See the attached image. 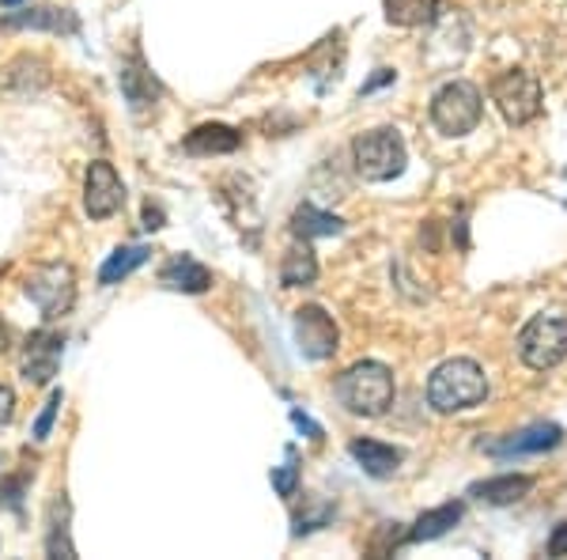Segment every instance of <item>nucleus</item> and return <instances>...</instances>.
<instances>
[{
    "label": "nucleus",
    "mask_w": 567,
    "mask_h": 560,
    "mask_svg": "<svg viewBox=\"0 0 567 560\" xmlns=\"http://www.w3.org/2000/svg\"><path fill=\"white\" fill-rule=\"evenodd\" d=\"M567 356V318L534 315L518 334V360L534 371H553Z\"/></svg>",
    "instance_id": "obj_7"
},
{
    "label": "nucleus",
    "mask_w": 567,
    "mask_h": 560,
    "mask_svg": "<svg viewBox=\"0 0 567 560\" xmlns=\"http://www.w3.org/2000/svg\"><path fill=\"white\" fill-rule=\"evenodd\" d=\"M144 227H152V232H155V227H163V213H159V208H144Z\"/></svg>",
    "instance_id": "obj_29"
},
{
    "label": "nucleus",
    "mask_w": 567,
    "mask_h": 560,
    "mask_svg": "<svg viewBox=\"0 0 567 560\" xmlns=\"http://www.w3.org/2000/svg\"><path fill=\"white\" fill-rule=\"evenodd\" d=\"M58 409H61V390H53L50 394V401H45V409L39 413V420H34V439H50V428H53V420H58Z\"/></svg>",
    "instance_id": "obj_24"
},
{
    "label": "nucleus",
    "mask_w": 567,
    "mask_h": 560,
    "mask_svg": "<svg viewBox=\"0 0 567 560\" xmlns=\"http://www.w3.org/2000/svg\"><path fill=\"white\" fill-rule=\"evenodd\" d=\"M484 118V95L470 80H451L435 91L432 122L443 136H470Z\"/></svg>",
    "instance_id": "obj_3"
},
{
    "label": "nucleus",
    "mask_w": 567,
    "mask_h": 560,
    "mask_svg": "<svg viewBox=\"0 0 567 560\" xmlns=\"http://www.w3.org/2000/svg\"><path fill=\"white\" fill-rule=\"evenodd\" d=\"M0 4H4V8H16V4H23V0H0Z\"/></svg>",
    "instance_id": "obj_30"
},
{
    "label": "nucleus",
    "mask_w": 567,
    "mask_h": 560,
    "mask_svg": "<svg viewBox=\"0 0 567 560\" xmlns=\"http://www.w3.org/2000/svg\"><path fill=\"white\" fill-rule=\"evenodd\" d=\"M393 27H424L439 20V0H382Z\"/></svg>",
    "instance_id": "obj_20"
},
{
    "label": "nucleus",
    "mask_w": 567,
    "mask_h": 560,
    "mask_svg": "<svg viewBox=\"0 0 567 560\" xmlns=\"http://www.w3.org/2000/svg\"><path fill=\"white\" fill-rule=\"evenodd\" d=\"M349 451H352L355 462H360V470L371 474V477H379V481L393 477V474H398V466L405 462V455H401L398 447L379 444V439H352Z\"/></svg>",
    "instance_id": "obj_13"
},
{
    "label": "nucleus",
    "mask_w": 567,
    "mask_h": 560,
    "mask_svg": "<svg viewBox=\"0 0 567 560\" xmlns=\"http://www.w3.org/2000/svg\"><path fill=\"white\" fill-rule=\"evenodd\" d=\"M4 84L12 91H42L45 84H50V69H45L42 58H31V53H23V58H16L12 65L4 69Z\"/></svg>",
    "instance_id": "obj_21"
},
{
    "label": "nucleus",
    "mask_w": 567,
    "mask_h": 560,
    "mask_svg": "<svg viewBox=\"0 0 567 560\" xmlns=\"http://www.w3.org/2000/svg\"><path fill=\"white\" fill-rule=\"evenodd\" d=\"M148 258H152L148 246H117V251L106 258L103 269H99V284H117V281H125L130 273L141 269V265L148 262Z\"/></svg>",
    "instance_id": "obj_22"
},
{
    "label": "nucleus",
    "mask_w": 567,
    "mask_h": 560,
    "mask_svg": "<svg viewBox=\"0 0 567 560\" xmlns=\"http://www.w3.org/2000/svg\"><path fill=\"white\" fill-rule=\"evenodd\" d=\"M560 444H564V428L553 425V420H542V425H529L523 431H515V436H503L496 444H481V447L492 458H518V455H545Z\"/></svg>",
    "instance_id": "obj_11"
},
{
    "label": "nucleus",
    "mask_w": 567,
    "mask_h": 560,
    "mask_svg": "<svg viewBox=\"0 0 567 560\" xmlns=\"http://www.w3.org/2000/svg\"><path fill=\"white\" fill-rule=\"evenodd\" d=\"M122 91L130 99V106L141 114V110L155 106V95H159V84L152 80V72H144L141 58H133L130 65H122Z\"/></svg>",
    "instance_id": "obj_18"
},
{
    "label": "nucleus",
    "mask_w": 567,
    "mask_h": 560,
    "mask_svg": "<svg viewBox=\"0 0 567 560\" xmlns=\"http://www.w3.org/2000/svg\"><path fill=\"white\" fill-rule=\"evenodd\" d=\"M492 103L499 106L503 122L507 125H529L537 114H542V103H545V88L534 72L526 69H507L492 80L488 88Z\"/></svg>",
    "instance_id": "obj_6"
},
{
    "label": "nucleus",
    "mask_w": 567,
    "mask_h": 560,
    "mask_svg": "<svg viewBox=\"0 0 567 560\" xmlns=\"http://www.w3.org/2000/svg\"><path fill=\"white\" fill-rule=\"evenodd\" d=\"M352 163L363 182H390L405 171L409 152L398 130H371L352 141Z\"/></svg>",
    "instance_id": "obj_4"
},
{
    "label": "nucleus",
    "mask_w": 567,
    "mask_h": 560,
    "mask_svg": "<svg viewBox=\"0 0 567 560\" xmlns=\"http://www.w3.org/2000/svg\"><path fill=\"white\" fill-rule=\"evenodd\" d=\"M548 553L553 557H567V522L553 530V538H548Z\"/></svg>",
    "instance_id": "obj_26"
},
{
    "label": "nucleus",
    "mask_w": 567,
    "mask_h": 560,
    "mask_svg": "<svg viewBox=\"0 0 567 560\" xmlns=\"http://www.w3.org/2000/svg\"><path fill=\"white\" fill-rule=\"evenodd\" d=\"M45 553L50 557H76L69 541V508L61 511V522H58V511L50 508V538H45Z\"/></svg>",
    "instance_id": "obj_23"
},
{
    "label": "nucleus",
    "mask_w": 567,
    "mask_h": 560,
    "mask_svg": "<svg viewBox=\"0 0 567 560\" xmlns=\"http://www.w3.org/2000/svg\"><path fill=\"white\" fill-rule=\"evenodd\" d=\"M23 292L42 310V318L53 323V318L69 315L72 303H76V269L69 262H42L27 273Z\"/></svg>",
    "instance_id": "obj_5"
},
{
    "label": "nucleus",
    "mask_w": 567,
    "mask_h": 560,
    "mask_svg": "<svg viewBox=\"0 0 567 560\" xmlns=\"http://www.w3.org/2000/svg\"><path fill=\"white\" fill-rule=\"evenodd\" d=\"M272 489H277L280 496H296L299 489V470L296 466H280V470H272Z\"/></svg>",
    "instance_id": "obj_25"
},
{
    "label": "nucleus",
    "mask_w": 567,
    "mask_h": 560,
    "mask_svg": "<svg viewBox=\"0 0 567 560\" xmlns=\"http://www.w3.org/2000/svg\"><path fill=\"white\" fill-rule=\"evenodd\" d=\"M315 281H318V258H315V251H310L307 238H303V243L288 246V254H284L280 284H284V288H307V284H315Z\"/></svg>",
    "instance_id": "obj_17"
},
{
    "label": "nucleus",
    "mask_w": 567,
    "mask_h": 560,
    "mask_svg": "<svg viewBox=\"0 0 567 560\" xmlns=\"http://www.w3.org/2000/svg\"><path fill=\"white\" fill-rule=\"evenodd\" d=\"M484 398H488V375L477 360H465V356L439 364L427 379V406L435 413L477 409L484 406Z\"/></svg>",
    "instance_id": "obj_1"
},
{
    "label": "nucleus",
    "mask_w": 567,
    "mask_h": 560,
    "mask_svg": "<svg viewBox=\"0 0 567 560\" xmlns=\"http://www.w3.org/2000/svg\"><path fill=\"white\" fill-rule=\"evenodd\" d=\"M291 329H296V345L307 360H329V356L341 348V329H337L333 315H326V310L315 307V303L296 310Z\"/></svg>",
    "instance_id": "obj_8"
},
{
    "label": "nucleus",
    "mask_w": 567,
    "mask_h": 560,
    "mask_svg": "<svg viewBox=\"0 0 567 560\" xmlns=\"http://www.w3.org/2000/svg\"><path fill=\"white\" fill-rule=\"evenodd\" d=\"M390 80H393V72H390V69H379V77H374V80H371V84H363V88H360V95H371V91H374V88L390 84Z\"/></svg>",
    "instance_id": "obj_28"
},
{
    "label": "nucleus",
    "mask_w": 567,
    "mask_h": 560,
    "mask_svg": "<svg viewBox=\"0 0 567 560\" xmlns=\"http://www.w3.org/2000/svg\"><path fill=\"white\" fill-rule=\"evenodd\" d=\"M529 489H534V477H526V474H499V477H488V481H477L470 489V496H477V500L488 503V508H511V503L526 500Z\"/></svg>",
    "instance_id": "obj_12"
},
{
    "label": "nucleus",
    "mask_w": 567,
    "mask_h": 560,
    "mask_svg": "<svg viewBox=\"0 0 567 560\" xmlns=\"http://www.w3.org/2000/svg\"><path fill=\"white\" fill-rule=\"evenodd\" d=\"M61 356H65V334H58V329H39V334H31L20 356L23 379L34 383V387H45V383L58 375Z\"/></svg>",
    "instance_id": "obj_9"
},
{
    "label": "nucleus",
    "mask_w": 567,
    "mask_h": 560,
    "mask_svg": "<svg viewBox=\"0 0 567 560\" xmlns=\"http://www.w3.org/2000/svg\"><path fill=\"white\" fill-rule=\"evenodd\" d=\"M12 413H16V394L8 387H0V428L12 420Z\"/></svg>",
    "instance_id": "obj_27"
},
{
    "label": "nucleus",
    "mask_w": 567,
    "mask_h": 560,
    "mask_svg": "<svg viewBox=\"0 0 567 560\" xmlns=\"http://www.w3.org/2000/svg\"><path fill=\"white\" fill-rule=\"evenodd\" d=\"M462 516H465V503L462 500L439 503V508L424 511V516L413 522V530H409V541H435V538H443L446 530L458 527Z\"/></svg>",
    "instance_id": "obj_16"
},
{
    "label": "nucleus",
    "mask_w": 567,
    "mask_h": 560,
    "mask_svg": "<svg viewBox=\"0 0 567 560\" xmlns=\"http://www.w3.org/2000/svg\"><path fill=\"white\" fill-rule=\"evenodd\" d=\"M0 462H4V458H0Z\"/></svg>",
    "instance_id": "obj_31"
},
{
    "label": "nucleus",
    "mask_w": 567,
    "mask_h": 560,
    "mask_svg": "<svg viewBox=\"0 0 567 560\" xmlns=\"http://www.w3.org/2000/svg\"><path fill=\"white\" fill-rule=\"evenodd\" d=\"M159 281L167 284L171 292H189V296H200V292H208V284H213V273H208L200 262L178 254V258H171L159 269Z\"/></svg>",
    "instance_id": "obj_14"
},
{
    "label": "nucleus",
    "mask_w": 567,
    "mask_h": 560,
    "mask_svg": "<svg viewBox=\"0 0 567 560\" xmlns=\"http://www.w3.org/2000/svg\"><path fill=\"white\" fill-rule=\"evenodd\" d=\"M291 232L296 238H322V235H341L344 232V220L333 213H322L315 205H299L296 216H291Z\"/></svg>",
    "instance_id": "obj_19"
},
{
    "label": "nucleus",
    "mask_w": 567,
    "mask_h": 560,
    "mask_svg": "<svg viewBox=\"0 0 567 560\" xmlns=\"http://www.w3.org/2000/svg\"><path fill=\"white\" fill-rule=\"evenodd\" d=\"M243 144V133L231 130V125H197L194 133L186 136V152L189 155H227Z\"/></svg>",
    "instance_id": "obj_15"
},
{
    "label": "nucleus",
    "mask_w": 567,
    "mask_h": 560,
    "mask_svg": "<svg viewBox=\"0 0 567 560\" xmlns=\"http://www.w3.org/2000/svg\"><path fill=\"white\" fill-rule=\"evenodd\" d=\"M125 205V186L117 179V171L110 167L106 160H95L87 167V182H84V208L91 220H110L114 213H122Z\"/></svg>",
    "instance_id": "obj_10"
},
{
    "label": "nucleus",
    "mask_w": 567,
    "mask_h": 560,
    "mask_svg": "<svg viewBox=\"0 0 567 560\" xmlns=\"http://www.w3.org/2000/svg\"><path fill=\"white\" fill-rule=\"evenodd\" d=\"M337 401L355 417H382L393 406V371L379 360H360L337 379Z\"/></svg>",
    "instance_id": "obj_2"
}]
</instances>
